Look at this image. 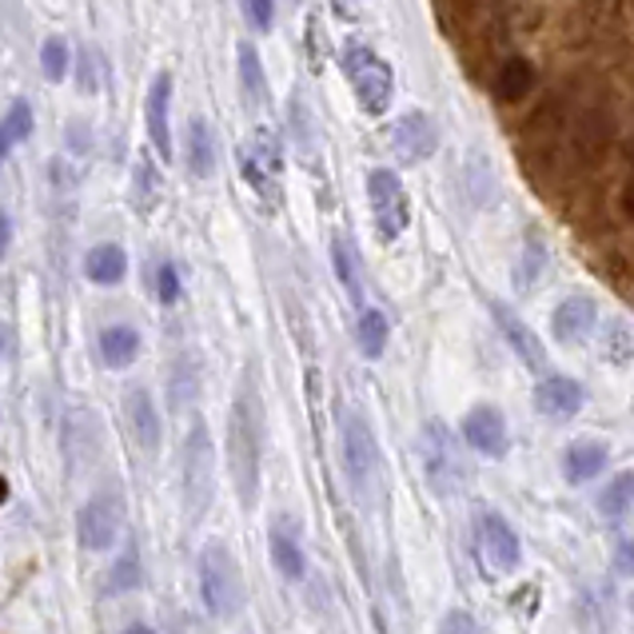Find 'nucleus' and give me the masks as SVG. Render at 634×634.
<instances>
[{"label": "nucleus", "instance_id": "obj_1", "mask_svg": "<svg viewBox=\"0 0 634 634\" xmlns=\"http://www.w3.org/2000/svg\"><path fill=\"white\" fill-rule=\"evenodd\" d=\"M264 443H268V423H264V399L252 367L239 376L236 396L228 407V476L236 487V499L244 511L259 503V476H264Z\"/></svg>", "mask_w": 634, "mask_h": 634}, {"label": "nucleus", "instance_id": "obj_2", "mask_svg": "<svg viewBox=\"0 0 634 634\" xmlns=\"http://www.w3.org/2000/svg\"><path fill=\"white\" fill-rule=\"evenodd\" d=\"M200 599L212 611V618L219 623H232V618L244 611V571H239V559L232 555L228 543L212 539L204 551H200Z\"/></svg>", "mask_w": 634, "mask_h": 634}, {"label": "nucleus", "instance_id": "obj_3", "mask_svg": "<svg viewBox=\"0 0 634 634\" xmlns=\"http://www.w3.org/2000/svg\"><path fill=\"white\" fill-rule=\"evenodd\" d=\"M339 64H344V76L351 84V92H356L359 109L367 116H384L391 109V100H396V72H391V64L376 49L359 44V40L344 44Z\"/></svg>", "mask_w": 634, "mask_h": 634}, {"label": "nucleus", "instance_id": "obj_4", "mask_svg": "<svg viewBox=\"0 0 634 634\" xmlns=\"http://www.w3.org/2000/svg\"><path fill=\"white\" fill-rule=\"evenodd\" d=\"M180 495H184L192 523H200L216 503V459H212V436L204 423L188 427V439L180 451Z\"/></svg>", "mask_w": 634, "mask_h": 634}, {"label": "nucleus", "instance_id": "obj_5", "mask_svg": "<svg viewBox=\"0 0 634 634\" xmlns=\"http://www.w3.org/2000/svg\"><path fill=\"white\" fill-rule=\"evenodd\" d=\"M339 456H344L347 483L356 487L359 495H367L379 479V439L359 411H344L339 419Z\"/></svg>", "mask_w": 634, "mask_h": 634}, {"label": "nucleus", "instance_id": "obj_6", "mask_svg": "<svg viewBox=\"0 0 634 634\" xmlns=\"http://www.w3.org/2000/svg\"><path fill=\"white\" fill-rule=\"evenodd\" d=\"M367 204H371V219L384 244L399 239L411 224V196H407L403 180L391 168H371L367 172Z\"/></svg>", "mask_w": 634, "mask_h": 634}, {"label": "nucleus", "instance_id": "obj_7", "mask_svg": "<svg viewBox=\"0 0 634 634\" xmlns=\"http://www.w3.org/2000/svg\"><path fill=\"white\" fill-rule=\"evenodd\" d=\"M239 172L248 180V188L259 200H279V172H284V152H279V140L272 132H259L252 144L239 149Z\"/></svg>", "mask_w": 634, "mask_h": 634}, {"label": "nucleus", "instance_id": "obj_8", "mask_svg": "<svg viewBox=\"0 0 634 634\" xmlns=\"http://www.w3.org/2000/svg\"><path fill=\"white\" fill-rule=\"evenodd\" d=\"M387 149L399 164H423L436 156L439 149V129L427 112H403V116L387 129Z\"/></svg>", "mask_w": 634, "mask_h": 634}, {"label": "nucleus", "instance_id": "obj_9", "mask_svg": "<svg viewBox=\"0 0 634 634\" xmlns=\"http://www.w3.org/2000/svg\"><path fill=\"white\" fill-rule=\"evenodd\" d=\"M476 531H479V555H483L491 575H511V571H519V563H523V546H519V535L511 531V523H507L503 515L483 511Z\"/></svg>", "mask_w": 634, "mask_h": 634}, {"label": "nucleus", "instance_id": "obj_10", "mask_svg": "<svg viewBox=\"0 0 634 634\" xmlns=\"http://www.w3.org/2000/svg\"><path fill=\"white\" fill-rule=\"evenodd\" d=\"M120 526H124V507H120V499L92 495L76 515V539L80 546H89V551H109V546H116Z\"/></svg>", "mask_w": 634, "mask_h": 634}, {"label": "nucleus", "instance_id": "obj_11", "mask_svg": "<svg viewBox=\"0 0 634 634\" xmlns=\"http://www.w3.org/2000/svg\"><path fill=\"white\" fill-rule=\"evenodd\" d=\"M419 451H423V467H427V479L436 491H456L459 476H463V463H459V451H456V439L447 431L443 423H427L423 427V439H419Z\"/></svg>", "mask_w": 634, "mask_h": 634}, {"label": "nucleus", "instance_id": "obj_12", "mask_svg": "<svg viewBox=\"0 0 634 634\" xmlns=\"http://www.w3.org/2000/svg\"><path fill=\"white\" fill-rule=\"evenodd\" d=\"M463 439H467V447H471V451H479V456L503 459L507 443H511L503 411H499V407H491V403L471 407V411L463 416Z\"/></svg>", "mask_w": 634, "mask_h": 634}, {"label": "nucleus", "instance_id": "obj_13", "mask_svg": "<svg viewBox=\"0 0 634 634\" xmlns=\"http://www.w3.org/2000/svg\"><path fill=\"white\" fill-rule=\"evenodd\" d=\"M144 132H149L152 149L160 160H172V76L168 72H156V80L149 84V96H144Z\"/></svg>", "mask_w": 634, "mask_h": 634}, {"label": "nucleus", "instance_id": "obj_14", "mask_svg": "<svg viewBox=\"0 0 634 634\" xmlns=\"http://www.w3.org/2000/svg\"><path fill=\"white\" fill-rule=\"evenodd\" d=\"M491 319H495V327L503 331L507 344H511V351L523 359V367H531L535 376H543V371H546V347H543V339H539L535 331H531V327H526L523 319L515 316V311L507 308V304H499V299H491Z\"/></svg>", "mask_w": 634, "mask_h": 634}, {"label": "nucleus", "instance_id": "obj_15", "mask_svg": "<svg viewBox=\"0 0 634 634\" xmlns=\"http://www.w3.org/2000/svg\"><path fill=\"white\" fill-rule=\"evenodd\" d=\"M586 403V387L571 376H543L535 387V407L546 419H575Z\"/></svg>", "mask_w": 634, "mask_h": 634}, {"label": "nucleus", "instance_id": "obj_16", "mask_svg": "<svg viewBox=\"0 0 634 634\" xmlns=\"http://www.w3.org/2000/svg\"><path fill=\"white\" fill-rule=\"evenodd\" d=\"M124 416H129V431L149 456H156L164 443V423H160L156 399L149 396V387H132L124 396Z\"/></svg>", "mask_w": 634, "mask_h": 634}, {"label": "nucleus", "instance_id": "obj_17", "mask_svg": "<svg viewBox=\"0 0 634 634\" xmlns=\"http://www.w3.org/2000/svg\"><path fill=\"white\" fill-rule=\"evenodd\" d=\"M599 324V308L591 296H571L563 299L555 308V316H551V336L559 339V344H583L591 331H595Z\"/></svg>", "mask_w": 634, "mask_h": 634}, {"label": "nucleus", "instance_id": "obj_18", "mask_svg": "<svg viewBox=\"0 0 634 634\" xmlns=\"http://www.w3.org/2000/svg\"><path fill=\"white\" fill-rule=\"evenodd\" d=\"M268 555H272V566H276V571H279L284 579H288V583H299V579L308 575V555H304L296 526H292L288 519H279V523L272 526Z\"/></svg>", "mask_w": 634, "mask_h": 634}, {"label": "nucleus", "instance_id": "obj_19", "mask_svg": "<svg viewBox=\"0 0 634 634\" xmlns=\"http://www.w3.org/2000/svg\"><path fill=\"white\" fill-rule=\"evenodd\" d=\"M84 276L96 284V288H116L120 279L129 276V252L120 244H96L84 256Z\"/></svg>", "mask_w": 634, "mask_h": 634}, {"label": "nucleus", "instance_id": "obj_20", "mask_svg": "<svg viewBox=\"0 0 634 634\" xmlns=\"http://www.w3.org/2000/svg\"><path fill=\"white\" fill-rule=\"evenodd\" d=\"M136 356H140V331L132 324H109L100 331V359H104L112 371L132 367Z\"/></svg>", "mask_w": 634, "mask_h": 634}, {"label": "nucleus", "instance_id": "obj_21", "mask_svg": "<svg viewBox=\"0 0 634 634\" xmlns=\"http://www.w3.org/2000/svg\"><path fill=\"white\" fill-rule=\"evenodd\" d=\"M188 172L196 180H208L216 172V132L208 120H188Z\"/></svg>", "mask_w": 634, "mask_h": 634}, {"label": "nucleus", "instance_id": "obj_22", "mask_svg": "<svg viewBox=\"0 0 634 634\" xmlns=\"http://www.w3.org/2000/svg\"><path fill=\"white\" fill-rule=\"evenodd\" d=\"M606 443H595V439H583V443H571L563 456V476L571 483H586V479H595L599 471L606 467Z\"/></svg>", "mask_w": 634, "mask_h": 634}, {"label": "nucleus", "instance_id": "obj_23", "mask_svg": "<svg viewBox=\"0 0 634 634\" xmlns=\"http://www.w3.org/2000/svg\"><path fill=\"white\" fill-rule=\"evenodd\" d=\"M236 76H239V96L248 104H264L268 100V76H264V60H259L256 44H239L236 49Z\"/></svg>", "mask_w": 634, "mask_h": 634}, {"label": "nucleus", "instance_id": "obj_24", "mask_svg": "<svg viewBox=\"0 0 634 634\" xmlns=\"http://www.w3.org/2000/svg\"><path fill=\"white\" fill-rule=\"evenodd\" d=\"M387 339H391V324L379 308L364 304L356 316V344H359V356L364 359H379L387 351Z\"/></svg>", "mask_w": 634, "mask_h": 634}, {"label": "nucleus", "instance_id": "obj_25", "mask_svg": "<svg viewBox=\"0 0 634 634\" xmlns=\"http://www.w3.org/2000/svg\"><path fill=\"white\" fill-rule=\"evenodd\" d=\"M331 268H336V276H339V284H344L347 296L364 308V264H359L356 248H351V239L347 236L331 239Z\"/></svg>", "mask_w": 634, "mask_h": 634}, {"label": "nucleus", "instance_id": "obj_26", "mask_svg": "<svg viewBox=\"0 0 634 634\" xmlns=\"http://www.w3.org/2000/svg\"><path fill=\"white\" fill-rule=\"evenodd\" d=\"M32 124H37V116H32V104L24 96H17L4 109V116H0V164L9 160V152L17 149L20 140L32 136Z\"/></svg>", "mask_w": 634, "mask_h": 634}, {"label": "nucleus", "instance_id": "obj_27", "mask_svg": "<svg viewBox=\"0 0 634 634\" xmlns=\"http://www.w3.org/2000/svg\"><path fill=\"white\" fill-rule=\"evenodd\" d=\"M156 200H160V168L152 164V156H140L136 168H132V204L149 216L156 208Z\"/></svg>", "mask_w": 634, "mask_h": 634}, {"label": "nucleus", "instance_id": "obj_28", "mask_svg": "<svg viewBox=\"0 0 634 634\" xmlns=\"http://www.w3.org/2000/svg\"><path fill=\"white\" fill-rule=\"evenodd\" d=\"M603 359L615 367H626L634 359V331L623 319H606L603 324Z\"/></svg>", "mask_w": 634, "mask_h": 634}, {"label": "nucleus", "instance_id": "obj_29", "mask_svg": "<svg viewBox=\"0 0 634 634\" xmlns=\"http://www.w3.org/2000/svg\"><path fill=\"white\" fill-rule=\"evenodd\" d=\"M196 387H200V371H196V359L192 356H180L172 364V376H168V396H172V407H188L196 399Z\"/></svg>", "mask_w": 634, "mask_h": 634}, {"label": "nucleus", "instance_id": "obj_30", "mask_svg": "<svg viewBox=\"0 0 634 634\" xmlns=\"http://www.w3.org/2000/svg\"><path fill=\"white\" fill-rule=\"evenodd\" d=\"M109 84V60L100 49H80L76 52V89L80 92H100Z\"/></svg>", "mask_w": 634, "mask_h": 634}, {"label": "nucleus", "instance_id": "obj_31", "mask_svg": "<svg viewBox=\"0 0 634 634\" xmlns=\"http://www.w3.org/2000/svg\"><path fill=\"white\" fill-rule=\"evenodd\" d=\"M631 507H634V476L631 471H623V476L611 479L606 491L599 495V511H603L606 519H623Z\"/></svg>", "mask_w": 634, "mask_h": 634}, {"label": "nucleus", "instance_id": "obj_32", "mask_svg": "<svg viewBox=\"0 0 634 634\" xmlns=\"http://www.w3.org/2000/svg\"><path fill=\"white\" fill-rule=\"evenodd\" d=\"M69 64H72V52L64 37H49L40 44V72H44L52 84H60V80L69 76Z\"/></svg>", "mask_w": 634, "mask_h": 634}, {"label": "nucleus", "instance_id": "obj_33", "mask_svg": "<svg viewBox=\"0 0 634 634\" xmlns=\"http://www.w3.org/2000/svg\"><path fill=\"white\" fill-rule=\"evenodd\" d=\"M546 268V248L539 244V239H526V252H523V264H519V288L531 292L539 284V276H543Z\"/></svg>", "mask_w": 634, "mask_h": 634}, {"label": "nucleus", "instance_id": "obj_34", "mask_svg": "<svg viewBox=\"0 0 634 634\" xmlns=\"http://www.w3.org/2000/svg\"><path fill=\"white\" fill-rule=\"evenodd\" d=\"M244 17L256 32H272V20H276V0H244Z\"/></svg>", "mask_w": 634, "mask_h": 634}, {"label": "nucleus", "instance_id": "obj_35", "mask_svg": "<svg viewBox=\"0 0 634 634\" xmlns=\"http://www.w3.org/2000/svg\"><path fill=\"white\" fill-rule=\"evenodd\" d=\"M156 299H160V304H176V299H180V268H176V264H160Z\"/></svg>", "mask_w": 634, "mask_h": 634}, {"label": "nucleus", "instance_id": "obj_36", "mask_svg": "<svg viewBox=\"0 0 634 634\" xmlns=\"http://www.w3.org/2000/svg\"><path fill=\"white\" fill-rule=\"evenodd\" d=\"M140 559H136V551H129V559H124V566H116V571H112V586H116V591H129V586H136L140 583Z\"/></svg>", "mask_w": 634, "mask_h": 634}, {"label": "nucleus", "instance_id": "obj_37", "mask_svg": "<svg viewBox=\"0 0 634 634\" xmlns=\"http://www.w3.org/2000/svg\"><path fill=\"white\" fill-rule=\"evenodd\" d=\"M439 634H479V626L467 611H451V615L439 623Z\"/></svg>", "mask_w": 634, "mask_h": 634}, {"label": "nucleus", "instance_id": "obj_38", "mask_svg": "<svg viewBox=\"0 0 634 634\" xmlns=\"http://www.w3.org/2000/svg\"><path fill=\"white\" fill-rule=\"evenodd\" d=\"M615 571L634 579V539H618L615 543Z\"/></svg>", "mask_w": 634, "mask_h": 634}, {"label": "nucleus", "instance_id": "obj_39", "mask_svg": "<svg viewBox=\"0 0 634 634\" xmlns=\"http://www.w3.org/2000/svg\"><path fill=\"white\" fill-rule=\"evenodd\" d=\"M172 634H212V623H204L200 615H180L172 623Z\"/></svg>", "mask_w": 634, "mask_h": 634}, {"label": "nucleus", "instance_id": "obj_40", "mask_svg": "<svg viewBox=\"0 0 634 634\" xmlns=\"http://www.w3.org/2000/svg\"><path fill=\"white\" fill-rule=\"evenodd\" d=\"M9 248H12V219H9V212L0 208V259L9 256Z\"/></svg>", "mask_w": 634, "mask_h": 634}, {"label": "nucleus", "instance_id": "obj_41", "mask_svg": "<svg viewBox=\"0 0 634 634\" xmlns=\"http://www.w3.org/2000/svg\"><path fill=\"white\" fill-rule=\"evenodd\" d=\"M9 351H12V327L0 319V359L9 356Z\"/></svg>", "mask_w": 634, "mask_h": 634}, {"label": "nucleus", "instance_id": "obj_42", "mask_svg": "<svg viewBox=\"0 0 634 634\" xmlns=\"http://www.w3.org/2000/svg\"><path fill=\"white\" fill-rule=\"evenodd\" d=\"M120 634H156V631H152L149 623H132V626H124Z\"/></svg>", "mask_w": 634, "mask_h": 634}, {"label": "nucleus", "instance_id": "obj_43", "mask_svg": "<svg viewBox=\"0 0 634 634\" xmlns=\"http://www.w3.org/2000/svg\"><path fill=\"white\" fill-rule=\"evenodd\" d=\"M631 611H634V599H631Z\"/></svg>", "mask_w": 634, "mask_h": 634}]
</instances>
